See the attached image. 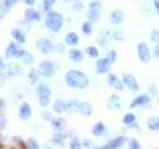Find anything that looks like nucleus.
Here are the masks:
<instances>
[{"label": "nucleus", "instance_id": "obj_5", "mask_svg": "<svg viewBox=\"0 0 159 149\" xmlns=\"http://www.w3.org/2000/svg\"><path fill=\"white\" fill-rule=\"evenodd\" d=\"M137 56L142 63H148L150 61V50L148 48V45L144 42H140L137 44Z\"/></svg>", "mask_w": 159, "mask_h": 149}, {"label": "nucleus", "instance_id": "obj_32", "mask_svg": "<svg viewBox=\"0 0 159 149\" xmlns=\"http://www.w3.org/2000/svg\"><path fill=\"white\" fill-rule=\"evenodd\" d=\"M98 42L101 46H104L106 44H107L108 42V31H107V33L102 34L101 37L98 38Z\"/></svg>", "mask_w": 159, "mask_h": 149}, {"label": "nucleus", "instance_id": "obj_1", "mask_svg": "<svg viewBox=\"0 0 159 149\" xmlns=\"http://www.w3.org/2000/svg\"><path fill=\"white\" fill-rule=\"evenodd\" d=\"M65 81L69 87L73 88H88L89 81V78L81 71L71 70L65 76Z\"/></svg>", "mask_w": 159, "mask_h": 149}, {"label": "nucleus", "instance_id": "obj_41", "mask_svg": "<svg viewBox=\"0 0 159 149\" xmlns=\"http://www.w3.org/2000/svg\"><path fill=\"white\" fill-rule=\"evenodd\" d=\"M65 138H66V136H65L64 134L57 133V134H55V136H54V142H56V143H62Z\"/></svg>", "mask_w": 159, "mask_h": 149}, {"label": "nucleus", "instance_id": "obj_7", "mask_svg": "<svg viewBox=\"0 0 159 149\" xmlns=\"http://www.w3.org/2000/svg\"><path fill=\"white\" fill-rule=\"evenodd\" d=\"M122 83L128 89H130L131 92H137L139 89V84L136 81V79L134 78L132 74H124L122 76Z\"/></svg>", "mask_w": 159, "mask_h": 149}, {"label": "nucleus", "instance_id": "obj_4", "mask_svg": "<svg viewBox=\"0 0 159 149\" xmlns=\"http://www.w3.org/2000/svg\"><path fill=\"white\" fill-rule=\"evenodd\" d=\"M37 94L41 106H47L50 102V97H51V91L47 84H39L37 87Z\"/></svg>", "mask_w": 159, "mask_h": 149}, {"label": "nucleus", "instance_id": "obj_45", "mask_svg": "<svg viewBox=\"0 0 159 149\" xmlns=\"http://www.w3.org/2000/svg\"><path fill=\"white\" fill-rule=\"evenodd\" d=\"M154 56L159 61V45H156L155 48H154Z\"/></svg>", "mask_w": 159, "mask_h": 149}, {"label": "nucleus", "instance_id": "obj_10", "mask_svg": "<svg viewBox=\"0 0 159 149\" xmlns=\"http://www.w3.org/2000/svg\"><path fill=\"white\" fill-rule=\"evenodd\" d=\"M149 103H150V98H149V97L146 96V94H141V96H139L133 99L130 104V107L133 108L137 106H149Z\"/></svg>", "mask_w": 159, "mask_h": 149}, {"label": "nucleus", "instance_id": "obj_8", "mask_svg": "<svg viewBox=\"0 0 159 149\" xmlns=\"http://www.w3.org/2000/svg\"><path fill=\"white\" fill-rule=\"evenodd\" d=\"M37 49L44 54H50L54 51V45L49 39H39L36 42Z\"/></svg>", "mask_w": 159, "mask_h": 149}, {"label": "nucleus", "instance_id": "obj_13", "mask_svg": "<svg viewBox=\"0 0 159 149\" xmlns=\"http://www.w3.org/2000/svg\"><path fill=\"white\" fill-rule=\"evenodd\" d=\"M31 115V107L27 102H23L19 108V116L22 120H27Z\"/></svg>", "mask_w": 159, "mask_h": 149}, {"label": "nucleus", "instance_id": "obj_42", "mask_svg": "<svg viewBox=\"0 0 159 149\" xmlns=\"http://www.w3.org/2000/svg\"><path fill=\"white\" fill-rule=\"evenodd\" d=\"M6 123H7V119L5 114L0 113V129H3L5 125H6Z\"/></svg>", "mask_w": 159, "mask_h": 149}, {"label": "nucleus", "instance_id": "obj_3", "mask_svg": "<svg viewBox=\"0 0 159 149\" xmlns=\"http://www.w3.org/2000/svg\"><path fill=\"white\" fill-rule=\"evenodd\" d=\"M101 12H102V3L94 0L89 4V10L87 12V18L91 22H97L101 18Z\"/></svg>", "mask_w": 159, "mask_h": 149}, {"label": "nucleus", "instance_id": "obj_35", "mask_svg": "<svg viewBox=\"0 0 159 149\" xmlns=\"http://www.w3.org/2000/svg\"><path fill=\"white\" fill-rule=\"evenodd\" d=\"M27 146H28V149H40L37 141L32 137H30L27 140Z\"/></svg>", "mask_w": 159, "mask_h": 149}, {"label": "nucleus", "instance_id": "obj_40", "mask_svg": "<svg viewBox=\"0 0 159 149\" xmlns=\"http://www.w3.org/2000/svg\"><path fill=\"white\" fill-rule=\"evenodd\" d=\"M57 0H43V3H44V7H45V10H49L51 9V7L55 4Z\"/></svg>", "mask_w": 159, "mask_h": 149}, {"label": "nucleus", "instance_id": "obj_39", "mask_svg": "<svg viewBox=\"0 0 159 149\" xmlns=\"http://www.w3.org/2000/svg\"><path fill=\"white\" fill-rule=\"evenodd\" d=\"M151 40L159 45V30H153L151 32Z\"/></svg>", "mask_w": 159, "mask_h": 149}, {"label": "nucleus", "instance_id": "obj_21", "mask_svg": "<svg viewBox=\"0 0 159 149\" xmlns=\"http://www.w3.org/2000/svg\"><path fill=\"white\" fill-rule=\"evenodd\" d=\"M126 140H127V138L125 136H119L109 143V147H111V149H118L126 142Z\"/></svg>", "mask_w": 159, "mask_h": 149}, {"label": "nucleus", "instance_id": "obj_50", "mask_svg": "<svg viewBox=\"0 0 159 149\" xmlns=\"http://www.w3.org/2000/svg\"><path fill=\"white\" fill-rule=\"evenodd\" d=\"M3 106H4V103H3V101L2 99H0V111H2V108H3Z\"/></svg>", "mask_w": 159, "mask_h": 149}, {"label": "nucleus", "instance_id": "obj_43", "mask_svg": "<svg viewBox=\"0 0 159 149\" xmlns=\"http://www.w3.org/2000/svg\"><path fill=\"white\" fill-rule=\"evenodd\" d=\"M83 7H84V5L81 2H77V3H75L73 5V9L77 10V11H80V10H82Z\"/></svg>", "mask_w": 159, "mask_h": 149}, {"label": "nucleus", "instance_id": "obj_34", "mask_svg": "<svg viewBox=\"0 0 159 149\" xmlns=\"http://www.w3.org/2000/svg\"><path fill=\"white\" fill-rule=\"evenodd\" d=\"M22 61H23L25 64H26V65L32 64V63H33V61H34V57H33V55L26 52V53L24 54V56L22 57Z\"/></svg>", "mask_w": 159, "mask_h": 149}, {"label": "nucleus", "instance_id": "obj_29", "mask_svg": "<svg viewBox=\"0 0 159 149\" xmlns=\"http://www.w3.org/2000/svg\"><path fill=\"white\" fill-rule=\"evenodd\" d=\"M86 53L89 55L91 58H98V50L94 47V46H89L87 49H86Z\"/></svg>", "mask_w": 159, "mask_h": 149}, {"label": "nucleus", "instance_id": "obj_44", "mask_svg": "<svg viewBox=\"0 0 159 149\" xmlns=\"http://www.w3.org/2000/svg\"><path fill=\"white\" fill-rule=\"evenodd\" d=\"M16 2H17V0H6V1H5V6L9 9V7H11L12 5Z\"/></svg>", "mask_w": 159, "mask_h": 149}, {"label": "nucleus", "instance_id": "obj_37", "mask_svg": "<svg viewBox=\"0 0 159 149\" xmlns=\"http://www.w3.org/2000/svg\"><path fill=\"white\" fill-rule=\"evenodd\" d=\"M70 148H71V149H82L81 141H80L77 137H76V138H74V139H72L71 143H70Z\"/></svg>", "mask_w": 159, "mask_h": 149}, {"label": "nucleus", "instance_id": "obj_12", "mask_svg": "<svg viewBox=\"0 0 159 149\" xmlns=\"http://www.w3.org/2000/svg\"><path fill=\"white\" fill-rule=\"evenodd\" d=\"M107 84L109 87H113L116 89H117V91H122L123 89V84L121 83V81H119L114 74H108Z\"/></svg>", "mask_w": 159, "mask_h": 149}, {"label": "nucleus", "instance_id": "obj_19", "mask_svg": "<svg viewBox=\"0 0 159 149\" xmlns=\"http://www.w3.org/2000/svg\"><path fill=\"white\" fill-rule=\"evenodd\" d=\"M25 19L29 22L36 21V20L40 19V14L35 9H28L26 10V12H25Z\"/></svg>", "mask_w": 159, "mask_h": 149}, {"label": "nucleus", "instance_id": "obj_28", "mask_svg": "<svg viewBox=\"0 0 159 149\" xmlns=\"http://www.w3.org/2000/svg\"><path fill=\"white\" fill-rule=\"evenodd\" d=\"M80 103H81V102H80L78 99H71L70 102H68V111H78Z\"/></svg>", "mask_w": 159, "mask_h": 149}, {"label": "nucleus", "instance_id": "obj_11", "mask_svg": "<svg viewBox=\"0 0 159 149\" xmlns=\"http://www.w3.org/2000/svg\"><path fill=\"white\" fill-rule=\"evenodd\" d=\"M109 20L114 25H119L123 22L124 20V13L123 11L119 9H116V10H112L109 14Z\"/></svg>", "mask_w": 159, "mask_h": 149}, {"label": "nucleus", "instance_id": "obj_24", "mask_svg": "<svg viewBox=\"0 0 159 149\" xmlns=\"http://www.w3.org/2000/svg\"><path fill=\"white\" fill-rule=\"evenodd\" d=\"M147 126L150 130H159V117H150L147 121Z\"/></svg>", "mask_w": 159, "mask_h": 149}, {"label": "nucleus", "instance_id": "obj_26", "mask_svg": "<svg viewBox=\"0 0 159 149\" xmlns=\"http://www.w3.org/2000/svg\"><path fill=\"white\" fill-rule=\"evenodd\" d=\"M28 77H29L30 84H36L38 82L39 77H40V72H38L36 69H32L31 71H30Z\"/></svg>", "mask_w": 159, "mask_h": 149}, {"label": "nucleus", "instance_id": "obj_17", "mask_svg": "<svg viewBox=\"0 0 159 149\" xmlns=\"http://www.w3.org/2000/svg\"><path fill=\"white\" fill-rule=\"evenodd\" d=\"M53 111L58 113H62L64 111H68V102L62 101V99H58V101H56L54 103Z\"/></svg>", "mask_w": 159, "mask_h": 149}, {"label": "nucleus", "instance_id": "obj_9", "mask_svg": "<svg viewBox=\"0 0 159 149\" xmlns=\"http://www.w3.org/2000/svg\"><path fill=\"white\" fill-rule=\"evenodd\" d=\"M111 67V63L108 61L107 58L98 59L96 64V70L98 74H106L109 71Z\"/></svg>", "mask_w": 159, "mask_h": 149}, {"label": "nucleus", "instance_id": "obj_27", "mask_svg": "<svg viewBox=\"0 0 159 149\" xmlns=\"http://www.w3.org/2000/svg\"><path fill=\"white\" fill-rule=\"evenodd\" d=\"M82 31L84 35H91L93 32V24L91 21H87L83 24Z\"/></svg>", "mask_w": 159, "mask_h": 149}, {"label": "nucleus", "instance_id": "obj_22", "mask_svg": "<svg viewBox=\"0 0 159 149\" xmlns=\"http://www.w3.org/2000/svg\"><path fill=\"white\" fill-rule=\"evenodd\" d=\"M106 131H107V128L102 122H98L97 124H94V126L93 128V134L96 136H101L102 134H104Z\"/></svg>", "mask_w": 159, "mask_h": 149}, {"label": "nucleus", "instance_id": "obj_48", "mask_svg": "<svg viewBox=\"0 0 159 149\" xmlns=\"http://www.w3.org/2000/svg\"><path fill=\"white\" fill-rule=\"evenodd\" d=\"M25 3L28 4V5H33L35 2H36V0H24Z\"/></svg>", "mask_w": 159, "mask_h": 149}, {"label": "nucleus", "instance_id": "obj_14", "mask_svg": "<svg viewBox=\"0 0 159 149\" xmlns=\"http://www.w3.org/2000/svg\"><path fill=\"white\" fill-rule=\"evenodd\" d=\"M51 124H52V127L54 130L56 131H62L65 129V127H66L67 123L66 121H65L64 118H61V117H55L52 119L51 121Z\"/></svg>", "mask_w": 159, "mask_h": 149}, {"label": "nucleus", "instance_id": "obj_36", "mask_svg": "<svg viewBox=\"0 0 159 149\" xmlns=\"http://www.w3.org/2000/svg\"><path fill=\"white\" fill-rule=\"evenodd\" d=\"M8 74H11V76H17V74H21V69L18 66H10L9 70H8Z\"/></svg>", "mask_w": 159, "mask_h": 149}, {"label": "nucleus", "instance_id": "obj_23", "mask_svg": "<svg viewBox=\"0 0 159 149\" xmlns=\"http://www.w3.org/2000/svg\"><path fill=\"white\" fill-rule=\"evenodd\" d=\"M12 37L20 44H23V43H25V41H26V37H25V35L23 34L22 31H20L19 29L12 30Z\"/></svg>", "mask_w": 159, "mask_h": 149}, {"label": "nucleus", "instance_id": "obj_46", "mask_svg": "<svg viewBox=\"0 0 159 149\" xmlns=\"http://www.w3.org/2000/svg\"><path fill=\"white\" fill-rule=\"evenodd\" d=\"M153 3H154V6H155L156 12H157V14L159 15V0H154Z\"/></svg>", "mask_w": 159, "mask_h": 149}, {"label": "nucleus", "instance_id": "obj_16", "mask_svg": "<svg viewBox=\"0 0 159 149\" xmlns=\"http://www.w3.org/2000/svg\"><path fill=\"white\" fill-rule=\"evenodd\" d=\"M69 56H70V59L75 63H81L84 60V53L81 50H77V49L71 50L69 53Z\"/></svg>", "mask_w": 159, "mask_h": 149}, {"label": "nucleus", "instance_id": "obj_51", "mask_svg": "<svg viewBox=\"0 0 159 149\" xmlns=\"http://www.w3.org/2000/svg\"><path fill=\"white\" fill-rule=\"evenodd\" d=\"M64 1H72V0H64Z\"/></svg>", "mask_w": 159, "mask_h": 149}, {"label": "nucleus", "instance_id": "obj_47", "mask_svg": "<svg viewBox=\"0 0 159 149\" xmlns=\"http://www.w3.org/2000/svg\"><path fill=\"white\" fill-rule=\"evenodd\" d=\"M5 65H4V62H3V59L0 57V71H2V70L4 69Z\"/></svg>", "mask_w": 159, "mask_h": 149}, {"label": "nucleus", "instance_id": "obj_31", "mask_svg": "<svg viewBox=\"0 0 159 149\" xmlns=\"http://www.w3.org/2000/svg\"><path fill=\"white\" fill-rule=\"evenodd\" d=\"M112 38L116 40V41H123L125 36H124L123 32L120 31V30H116V31H113L112 33Z\"/></svg>", "mask_w": 159, "mask_h": 149}, {"label": "nucleus", "instance_id": "obj_30", "mask_svg": "<svg viewBox=\"0 0 159 149\" xmlns=\"http://www.w3.org/2000/svg\"><path fill=\"white\" fill-rule=\"evenodd\" d=\"M134 120H135V115H134L133 113H126L125 115L123 116V123L127 124V125H130V124H132L134 122Z\"/></svg>", "mask_w": 159, "mask_h": 149}, {"label": "nucleus", "instance_id": "obj_2", "mask_svg": "<svg viewBox=\"0 0 159 149\" xmlns=\"http://www.w3.org/2000/svg\"><path fill=\"white\" fill-rule=\"evenodd\" d=\"M63 25V16L58 12H49L46 16V26L53 32H59Z\"/></svg>", "mask_w": 159, "mask_h": 149}, {"label": "nucleus", "instance_id": "obj_18", "mask_svg": "<svg viewBox=\"0 0 159 149\" xmlns=\"http://www.w3.org/2000/svg\"><path fill=\"white\" fill-rule=\"evenodd\" d=\"M107 106L112 109H119L121 107L120 99H119V97H117V94H112V96L108 98Z\"/></svg>", "mask_w": 159, "mask_h": 149}, {"label": "nucleus", "instance_id": "obj_38", "mask_svg": "<svg viewBox=\"0 0 159 149\" xmlns=\"http://www.w3.org/2000/svg\"><path fill=\"white\" fill-rule=\"evenodd\" d=\"M128 147H129V149H140V144H139V142L136 140V139L132 138L129 140Z\"/></svg>", "mask_w": 159, "mask_h": 149}, {"label": "nucleus", "instance_id": "obj_20", "mask_svg": "<svg viewBox=\"0 0 159 149\" xmlns=\"http://www.w3.org/2000/svg\"><path fill=\"white\" fill-rule=\"evenodd\" d=\"M65 40H66V43L68 45H70V46H76V45L79 44V36L77 33L75 32H70L67 34L66 38H65Z\"/></svg>", "mask_w": 159, "mask_h": 149}, {"label": "nucleus", "instance_id": "obj_15", "mask_svg": "<svg viewBox=\"0 0 159 149\" xmlns=\"http://www.w3.org/2000/svg\"><path fill=\"white\" fill-rule=\"evenodd\" d=\"M78 111H79V113H81L82 115L89 116V115H91L92 112H93V107L91 106V103H89L87 102H84L80 103Z\"/></svg>", "mask_w": 159, "mask_h": 149}, {"label": "nucleus", "instance_id": "obj_52", "mask_svg": "<svg viewBox=\"0 0 159 149\" xmlns=\"http://www.w3.org/2000/svg\"><path fill=\"white\" fill-rule=\"evenodd\" d=\"M158 102H159V101H158Z\"/></svg>", "mask_w": 159, "mask_h": 149}, {"label": "nucleus", "instance_id": "obj_25", "mask_svg": "<svg viewBox=\"0 0 159 149\" xmlns=\"http://www.w3.org/2000/svg\"><path fill=\"white\" fill-rule=\"evenodd\" d=\"M19 50V47L17 46L15 43H10V45L7 47L6 52H5V55H6V58H10L12 56H15V54Z\"/></svg>", "mask_w": 159, "mask_h": 149}, {"label": "nucleus", "instance_id": "obj_33", "mask_svg": "<svg viewBox=\"0 0 159 149\" xmlns=\"http://www.w3.org/2000/svg\"><path fill=\"white\" fill-rule=\"evenodd\" d=\"M116 57H117V54H116V50H111V51H109V52L107 53V57H106V58H107L111 64H113L114 62L116 61Z\"/></svg>", "mask_w": 159, "mask_h": 149}, {"label": "nucleus", "instance_id": "obj_6", "mask_svg": "<svg viewBox=\"0 0 159 149\" xmlns=\"http://www.w3.org/2000/svg\"><path fill=\"white\" fill-rule=\"evenodd\" d=\"M39 72H40V74H43V76L46 78L52 77L55 74V65L51 61L45 60V61H43L41 64H40Z\"/></svg>", "mask_w": 159, "mask_h": 149}, {"label": "nucleus", "instance_id": "obj_49", "mask_svg": "<svg viewBox=\"0 0 159 149\" xmlns=\"http://www.w3.org/2000/svg\"><path fill=\"white\" fill-rule=\"evenodd\" d=\"M93 149H111V147H109V144H107V145H104V146H102V147H98V148H93Z\"/></svg>", "mask_w": 159, "mask_h": 149}]
</instances>
